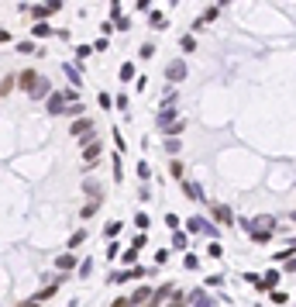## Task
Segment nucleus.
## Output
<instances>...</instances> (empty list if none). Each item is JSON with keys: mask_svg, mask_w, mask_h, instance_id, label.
<instances>
[{"mask_svg": "<svg viewBox=\"0 0 296 307\" xmlns=\"http://www.w3.org/2000/svg\"><path fill=\"white\" fill-rule=\"evenodd\" d=\"M245 228L251 231V238L258 245H265L272 238V231H276V218H255V221H245Z\"/></svg>", "mask_w": 296, "mask_h": 307, "instance_id": "obj_1", "label": "nucleus"}, {"mask_svg": "<svg viewBox=\"0 0 296 307\" xmlns=\"http://www.w3.org/2000/svg\"><path fill=\"white\" fill-rule=\"evenodd\" d=\"M165 79H169L172 86L183 83V79H186V62H183V59H172V62L165 66Z\"/></svg>", "mask_w": 296, "mask_h": 307, "instance_id": "obj_2", "label": "nucleus"}, {"mask_svg": "<svg viewBox=\"0 0 296 307\" xmlns=\"http://www.w3.org/2000/svg\"><path fill=\"white\" fill-rule=\"evenodd\" d=\"M69 135H73V138H90V135H93V121H90V118H76L73 124H69Z\"/></svg>", "mask_w": 296, "mask_h": 307, "instance_id": "obj_3", "label": "nucleus"}, {"mask_svg": "<svg viewBox=\"0 0 296 307\" xmlns=\"http://www.w3.org/2000/svg\"><path fill=\"white\" fill-rule=\"evenodd\" d=\"M100 152H103V145H100V142H90V145L83 149V169H86V173H90V169L97 166V159H100Z\"/></svg>", "mask_w": 296, "mask_h": 307, "instance_id": "obj_4", "label": "nucleus"}, {"mask_svg": "<svg viewBox=\"0 0 296 307\" xmlns=\"http://www.w3.org/2000/svg\"><path fill=\"white\" fill-rule=\"evenodd\" d=\"M35 83H38V73H35V69H21V73L14 76V86H17V90H28V93L35 90Z\"/></svg>", "mask_w": 296, "mask_h": 307, "instance_id": "obj_5", "label": "nucleus"}, {"mask_svg": "<svg viewBox=\"0 0 296 307\" xmlns=\"http://www.w3.org/2000/svg\"><path fill=\"white\" fill-rule=\"evenodd\" d=\"M176 121H179V111H176V107H162V111L155 114V124H158L162 131H165L169 124H176Z\"/></svg>", "mask_w": 296, "mask_h": 307, "instance_id": "obj_6", "label": "nucleus"}, {"mask_svg": "<svg viewBox=\"0 0 296 307\" xmlns=\"http://www.w3.org/2000/svg\"><path fill=\"white\" fill-rule=\"evenodd\" d=\"M210 214H214L217 225H234V214H231L227 204H210Z\"/></svg>", "mask_w": 296, "mask_h": 307, "instance_id": "obj_7", "label": "nucleus"}, {"mask_svg": "<svg viewBox=\"0 0 296 307\" xmlns=\"http://www.w3.org/2000/svg\"><path fill=\"white\" fill-rule=\"evenodd\" d=\"M52 97V83L45 76H38V83H35V90H31V100H49Z\"/></svg>", "mask_w": 296, "mask_h": 307, "instance_id": "obj_8", "label": "nucleus"}, {"mask_svg": "<svg viewBox=\"0 0 296 307\" xmlns=\"http://www.w3.org/2000/svg\"><path fill=\"white\" fill-rule=\"evenodd\" d=\"M83 193H86L93 204H103V190H100V183H97V180H86V183H83Z\"/></svg>", "mask_w": 296, "mask_h": 307, "instance_id": "obj_9", "label": "nucleus"}, {"mask_svg": "<svg viewBox=\"0 0 296 307\" xmlns=\"http://www.w3.org/2000/svg\"><path fill=\"white\" fill-rule=\"evenodd\" d=\"M148 301H151V287H138V290L128 297V304H131V307H145Z\"/></svg>", "mask_w": 296, "mask_h": 307, "instance_id": "obj_10", "label": "nucleus"}, {"mask_svg": "<svg viewBox=\"0 0 296 307\" xmlns=\"http://www.w3.org/2000/svg\"><path fill=\"white\" fill-rule=\"evenodd\" d=\"M28 10H31V14H35L38 21H45V17H52V14H59L62 7H59V3H42V7H28Z\"/></svg>", "mask_w": 296, "mask_h": 307, "instance_id": "obj_11", "label": "nucleus"}, {"mask_svg": "<svg viewBox=\"0 0 296 307\" xmlns=\"http://www.w3.org/2000/svg\"><path fill=\"white\" fill-rule=\"evenodd\" d=\"M66 107H69L66 93H52V97H49V114H62Z\"/></svg>", "mask_w": 296, "mask_h": 307, "instance_id": "obj_12", "label": "nucleus"}, {"mask_svg": "<svg viewBox=\"0 0 296 307\" xmlns=\"http://www.w3.org/2000/svg\"><path fill=\"white\" fill-rule=\"evenodd\" d=\"M55 266L62 269V276H66V273H73V269H76V255H73V252H62V255L55 259Z\"/></svg>", "mask_w": 296, "mask_h": 307, "instance_id": "obj_13", "label": "nucleus"}, {"mask_svg": "<svg viewBox=\"0 0 296 307\" xmlns=\"http://www.w3.org/2000/svg\"><path fill=\"white\" fill-rule=\"evenodd\" d=\"M55 290H59V283H49V287H45V290H38V294H35L31 301H35V304L42 307L45 301H52V297H55Z\"/></svg>", "mask_w": 296, "mask_h": 307, "instance_id": "obj_14", "label": "nucleus"}, {"mask_svg": "<svg viewBox=\"0 0 296 307\" xmlns=\"http://www.w3.org/2000/svg\"><path fill=\"white\" fill-rule=\"evenodd\" d=\"M183 190H186V197H190V200H203V190H200V183L186 180V183H183Z\"/></svg>", "mask_w": 296, "mask_h": 307, "instance_id": "obj_15", "label": "nucleus"}, {"mask_svg": "<svg viewBox=\"0 0 296 307\" xmlns=\"http://www.w3.org/2000/svg\"><path fill=\"white\" fill-rule=\"evenodd\" d=\"M31 35H35V38H49V35H55V31H52V24L38 21V24H31Z\"/></svg>", "mask_w": 296, "mask_h": 307, "instance_id": "obj_16", "label": "nucleus"}, {"mask_svg": "<svg viewBox=\"0 0 296 307\" xmlns=\"http://www.w3.org/2000/svg\"><path fill=\"white\" fill-rule=\"evenodd\" d=\"M276 287H279V269L265 273V280H262V287H258V290H276Z\"/></svg>", "mask_w": 296, "mask_h": 307, "instance_id": "obj_17", "label": "nucleus"}, {"mask_svg": "<svg viewBox=\"0 0 296 307\" xmlns=\"http://www.w3.org/2000/svg\"><path fill=\"white\" fill-rule=\"evenodd\" d=\"M165 297H172V283H162L158 290H151V301H155V304H162Z\"/></svg>", "mask_w": 296, "mask_h": 307, "instance_id": "obj_18", "label": "nucleus"}, {"mask_svg": "<svg viewBox=\"0 0 296 307\" xmlns=\"http://www.w3.org/2000/svg\"><path fill=\"white\" fill-rule=\"evenodd\" d=\"M183 131H186V121H183V118H179V121H176V124H169V128H165V138H179V135H183Z\"/></svg>", "mask_w": 296, "mask_h": 307, "instance_id": "obj_19", "label": "nucleus"}, {"mask_svg": "<svg viewBox=\"0 0 296 307\" xmlns=\"http://www.w3.org/2000/svg\"><path fill=\"white\" fill-rule=\"evenodd\" d=\"M169 307H190V297H186L183 290H172V301H169Z\"/></svg>", "mask_w": 296, "mask_h": 307, "instance_id": "obj_20", "label": "nucleus"}, {"mask_svg": "<svg viewBox=\"0 0 296 307\" xmlns=\"http://www.w3.org/2000/svg\"><path fill=\"white\" fill-rule=\"evenodd\" d=\"M169 173H172L176 180H183V173H186V166H183V159H172V162H169Z\"/></svg>", "mask_w": 296, "mask_h": 307, "instance_id": "obj_21", "label": "nucleus"}, {"mask_svg": "<svg viewBox=\"0 0 296 307\" xmlns=\"http://www.w3.org/2000/svg\"><path fill=\"white\" fill-rule=\"evenodd\" d=\"M186 245H190V238H186L183 231H172V248H179V252H183Z\"/></svg>", "mask_w": 296, "mask_h": 307, "instance_id": "obj_22", "label": "nucleus"}, {"mask_svg": "<svg viewBox=\"0 0 296 307\" xmlns=\"http://www.w3.org/2000/svg\"><path fill=\"white\" fill-rule=\"evenodd\" d=\"M83 242H86V231L79 228V231H73V235H69V242H66V245H69V248H76V245H83Z\"/></svg>", "mask_w": 296, "mask_h": 307, "instance_id": "obj_23", "label": "nucleus"}, {"mask_svg": "<svg viewBox=\"0 0 296 307\" xmlns=\"http://www.w3.org/2000/svg\"><path fill=\"white\" fill-rule=\"evenodd\" d=\"M179 49H183V52H193V49H197V38H193V35H183V38H179Z\"/></svg>", "mask_w": 296, "mask_h": 307, "instance_id": "obj_24", "label": "nucleus"}, {"mask_svg": "<svg viewBox=\"0 0 296 307\" xmlns=\"http://www.w3.org/2000/svg\"><path fill=\"white\" fill-rule=\"evenodd\" d=\"M62 73H66V79H73V83H83V79H79V69H76L73 62H66V66H62Z\"/></svg>", "mask_w": 296, "mask_h": 307, "instance_id": "obj_25", "label": "nucleus"}, {"mask_svg": "<svg viewBox=\"0 0 296 307\" xmlns=\"http://www.w3.org/2000/svg\"><path fill=\"white\" fill-rule=\"evenodd\" d=\"M128 79H135V62H124L121 66V83H128Z\"/></svg>", "mask_w": 296, "mask_h": 307, "instance_id": "obj_26", "label": "nucleus"}, {"mask_svg": "<svg viewBox=\"0 0 296 307\" xmlns=\"http://www.w3.org/2000/svg\"><path fill=\"white\" fill-rule=\"evenodd\" d=\"M83 111H86V107H83V104L76 100V104H69V107H66L62 114H69V118H83Z\"/></svg>", "mask_w": 296, "mask_h": 307, "instance_id": "obj_27", "label": "nucleus"}, {"mask_svg": "<svg viewBox=\"0 0 296 307\" xmlns=\"http://www.w3.org/2000/svg\"><path fill=\"white\" fill-rule=\"evenodd\" d=\"M148 225H151V218H148L145 211H142V214H135V228H138V231H145Z\"/></svg>", "mask_w": 296, "mask_h": 307, "instance_id": "obj_28", "label": "nucleus"}, {"mask_svg": "<svg viewBox=\"0 0 296 307\" xmlns=\"http://www.w3.org/2000/svg\"><path fill=\"white\" fill-rule=\"evenodd\" d=\"M179 149H183V142H179V138H165V152H169V155H176Z\"/></svg>", "mask_w": 296, "mask_h": 307, "instance_id": "obj_29", "label": "nucleus"}, {"mask_svg": "<svg viewBox=\"0 0 296 307\" xmlns=\"http://www.w3.org/2000/svg\"><path fill=\"white\" fill-rule=\"evenodd\" d=\"M190 307H214V297H210V294H203L200 301H190Z\"/></svg>", "mask_w": 296, "mask_h": 307, "instance_id": "obj_30", "label": "nucleus"}, {"mask_svg": "<svg viewBox=\"0 0 296 307\" xmlns=\"http://www.w3.org/2000/svg\"><path fill=\"white\" fill-rule=\"evenodd\" d=\"M17 52H21V56H35V45H31V42H17Z\"/></svg>", "mask_w": 296, "mask_h": 307, "instance_id": "obj_31", "label": "nucleus"}, {"mask_svg": "<svg viewBox=\"0 0 296 307\" xmlns=\"http://www.w3.org/2000/svg\"><path fill=\"white\" fill-rule=\"evenodd\" d=\"M97 211H100V204H93V200H90V204H86V207H83V211H79V214H83V218H93V214H97Z\"/></svg>", "mask_w": 296, "mask_h": 307, "instance_id": "obj_32", "label": "nucleus"}, {"mask_svg": "<svg viewBox=\"0 0 296 307\" xmlns=\"http://www.w3.org/2000/svg\"><path fill=\"white\" fill-rule=\"evenodd\" d=\"M117 231H121V221H110V225H107V228H103V235H107V238H114V235H117Z\"/></svg>", "mask_w": 296, "mask_h": 307, "instance_id": "obj_33", "label": "nucleus"}, {"mask_svg": "<svg viewBox=\"0 0 296 307\" xmlns=\"http://www.w3.org/2000/svg\"><path fill=\"white\" fill-rule=\"evenodd\" d=\"M151 28L162 31V28H165V17H162V14H151Z\"/></svg>", "mask_w": 296, "mask_h": 307, "instance_id": "obj_34", "label": "nucleus"}, {"mask_svg": "<svg viewBox=\"0 0 296 307\" xmlns=\"http://www.w3.org/2000/svg\"><path fill=\"white\" fill-rule=\"evenodd\" d=\"M142 245H145V231H138V235H135V238H131V248H135V252H138V248H142Z\"/></svg>", "mask_w": 296, "mask_h": 307, "instance_id": "obj_35", "label": "nucleus"}, {"mask_svg": "<svg viewBox=\"0 0 296 307\" xmlns=\"http://www.w3.org/2000/svg\"><path fill=\"white\" fill-rule=\"evenodd\" d=\"M76 269H79V276H86V273H90V269H93V259H83V262H79V266H76Z\"/></svg>", "mask_w": 296, "mask_h": 307, "instance_id": "obj_36", "label": "nucleus"}, {"mask_svg": "<svg viewBox=\"0 0 296 307\" xmlns=\"http://www.w3.org/2000/svg\"><path fill=\"white\" fill-rule=\"evenodd\" d=\"M165 225L172 231H179V214H165Z\"/></svg>", "mask_w": 296, "mask_h": 307, "instance_id": "obj_37", "label": "nucleus"}, {"mask_svg": "<svg viewBox=\"0 0 296 307\" xmlns=\"http://www.w3.org/2000/svg\"><path fill=\"white\" fill-rule=\"evenodd\" d=\"M14 90V76H3V83H0V93H10Z\"/></svg>", "mask_w": 296, "mask_h": 307, "instance_id": "obj_38", "label": "nucleus"}, {"mask_svg": "<svg viewBox=\"0 0 296 307\" xmlns=\"http://www.w3.org/2000/svg\"><path fill=\"white\" fill-rule=\"evenodd\" d=\"M186 228H190V231H203V221H200V218H190Z\"/></svg>", "mask_w": 296, "mask_h": 307, "instance_id": "obj_39", "label": "nucleus"}, {"mask_svg": "<svg viewBox=\"0 0 296 307\" xmlns=\"http://www.w3.org/2000/svg\"><path fill=\"white\" fill-rule=\"evenodd\" d=\"M151 56H155V45L145 42V45H142V59H151Z\"/></svg>", "mask_w": 296, "mask_h": 307, "instance_id": "obj_40", "label": "nucleus"}, {"mask_svg": "<svg viewBox=\"0 0 296 307\" xmlns=\"http://www.w3.org/2000/svg\"><path fill=\"white\" fill-rule=\"evenodd\" d=\"M138 176H142V180L151 176V166H148V162H138Z\"/></svg>", "mask_w": 296, "mask_h": 307, "instance_id": "obj_41", "label": "nucleus"}, {"mask_svg": "<svg viewBox=\"0 0 296 307\" xmlns=\"http://www.w3.org/2000/svg\"><path fill=\"white\" fill-rule=\"evenodd\" d=\"M114 28H121V31H128V28H131V21H128V17H117V21H114Z\"/></svg>", "mask_w": 296, "mask_h": 307, "instance_id": "obj_42", "label": "nucleus"}, {"mask_svg": "<svg viewBox=\"0 0 296 307\" xmlns=\"http://www.w3.org/2000/svg\"><path fill=\"white\" fill-rule=\"evenodd\" d=\"M272 304H286V294L283 290H272Z\"/></svg>", "mask_w": 296, "mask_h": 307, "instance_id": "obj_43", "label": "nucleus"}, {"mask_svg": "<svg viewBox=\"0 0 296 307\" xmlns=\"http://www.w3.org/2000/svg\"><path fill=\"white\" fill-rule=\"evenodd\" d=\"M286 273H296V255H290V259H286Z\"/></svg>", "mask_w": 296, "mask_h": 307, "instance_id": "obj_44", "label": "nucleus"}, {"mask_svg": "<svg viewBox=\"0 0 296 307\" xmlns=\"http://www.w3.org/2000/svg\"><path fill=\"white\" fill-rule=\"evenodd\" d=\"M110 307H131V304H128V297H117V301H114Z\"/></svg>", "mask_w": 296, "mask_h": 307, "instance_id": "obj_45", "label": "nucleus"}, {"mask_svg": "<svg viewBox=\"0 0 296 307\" xmlns=\"http://www.w3.org/2000/svg\"><path fill=\"white\" fill-rule=\"evenodd\" d=\"M3 42H10V31H7V28H0V45H3Z\"/></svg>", "mask_w": 296, "mask_h": 307, "instance_id": "obj_46", "label": "nucleus"}, {"mask_svg": "<svg viewBox=\"0 0 296 307\" xmlns=\"http://www.w3.org/2000/svg\"><path fill=\"white\" fill-rule=\"evenodd\" d=\"M17 307H38V304H35V301H21Z\"/></svg>", "mask_w": 296, "mask_h": 307, "instance_id": "obj_47", "label": "nucleus"}, {"mask_svg": "<svg viewBox=\"0 0 296 307\" xmlns=\"http://www.w3.org/2000/svg\"><path fill=\"white\" fill-rule=\"evenodd\" d=\"M290 245H293V248H290V252H296V238H293V242H290Z\"/></svg>", "mask_w": 296, "mask_h": 307, "instance_id": "obj_48", "label": "nucleus"}, {"mask_svg": "<svg viewBox=\"0 0 296 307\" xmlns=\"http://www.w3.org/2000/svg\"><path fill=\"white\" fill-rule=\"evenodd\" d=\"M145 307H158V304H155V301H148V304H145Z\"/></svg>", "mask_w": 296, "mask_h": 307, "instance_id": "obj_49", "label": "nucleus"}, {"mask_svg": "<svg viewBox=\"0 0 296 307\" xmlns=\"http://www.w3.org/2000/svg\"><path fill=\"white\" fill-rule=\"evenodd\" d=\"M290 218H293V225H296V211H293V214H290Z\"/></svg>", "mask_w": 296, "mask_h": 307, "instance_id": "obj_50", "label": "nucleus"}]
</instances>
